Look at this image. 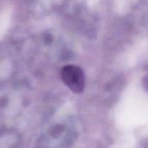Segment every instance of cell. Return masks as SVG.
<instances>
[{
  "label": "cell",
  "instance_id": "1",
  "mask_svg": "<svg viewBox=\"0 0 148 148\" xmlns=\"http://www.w3.org/2000/svg\"><path fill=\"white\" fill-rule=\"evenodd\" d=\"M61 76L65 85L76 94H80L85 90V77L84 72L79 66L74 64L64 66Z\"/></svg>",
  "mask_w": 148,
  "mask_h": 148
}]
</instances>
